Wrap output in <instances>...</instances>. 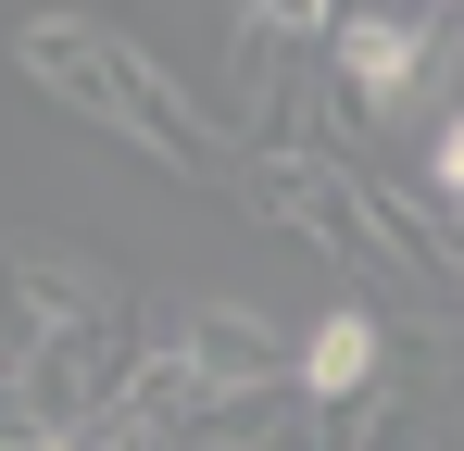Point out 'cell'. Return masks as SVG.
Masks as SVG:
<instances>
[{
  "instance_id": "1",
  "label": "cell",
  "mask_w": 464,
  "mask_h": 451,
  "mask_svg": "<svg viewBox=\"0 0 464 451\" xmlns=\"http://www.w3.org/2000/svg\"><path fill=\"white\" fill-rule=\"evenodd\" d=\"M13 63H25V88H51L63 113L113 126L126 150H151L163 176H188V188L238 176V150L201 126V101H188V88H176V75H163L126 25H88V13H25V25H13Z\"/></svg>"
},
{
  "instance_id": "2",
  "label": "cell",
  "mask_w": 464,
  "mask_h": 451,
  "mask_svg": "<svg viewBox=\"0 0 464 451\" xmlns=\"http://www.w3.org/2000/svg\"><path fill=\"white\" fill-rule=\"evenodd\" d=\"M238 188H251L264 214L289 226L302 251L352 264V276H427V264L401 251V226H389L377 176H352L339 150H238Z\"/></svg>"
},
{
  "instance_id": "3",
  "label": "cell",
  "mask_w": 464,
  "mask_h": 451,
  "mask_svg": "<svg viewBox=\"0 0 464 451\" xmlns=\"http://www.w3.org/2000/svg\"><path fill=\"white\" fill-rule=\"evenodd\" d=\"M326 63H339V101L364 126H401L427 88L464 75V13H339Z\"/></svg>"
},
{
  "instance_id": "4",
  "label": "cell",
  "mask_w": 464,
  "mask_h": 451,
  "mask_svg": "<svg viewBox=\"0 0 464 451\" xmlns=\"http://www.w3.org/2000/svg\"><path fill=\"white\" fill-rule=\"evenodd\" d=\"M151 339H163L188 376H201L214 401H264V389H289V351H302V339H276L251 301H176Z\"/></svg>"
},
{
  "instance_id": "5",
  "label": "cell",
  "mask_w": 464,
  "mask_h": 451,
  "mask_svg": "<svg viewBox=\"0 0 464 451\" xmlns=\"http://www.w3.org/2000/svg\"><path fill=\"white\" fill-rule=\"evenodd\" d=\"M0 301H13L25 351H38V339H76V326H139L126 289H113L88 251H13V264H0Z\"/></svg>"
},
{
  "instance_id": "6",
  "label": "cell",
  "mask_w": 464,
  "mask_h": 451,
  "mask_svg": "<svg viewBox=\"0 0 464 451\" xmlns=\"http://www.w3.org/2000/svg\"><path fill=\"white\" fill-rule=\"evenodd\" d=\"M377 364H389V326L364 301H339V313H314L302 351H289V389H302L314 414H364L377 401Z\"/></svg>"
},
{
  "instance_id": "7",
  "label": "cell",
  "mask_w": 464,
  "mask_h": 451,
  "mask_svg": "<svg viewBox=\"0 0 464 451\" xmlns=\"http://www.w3.org/2000/svg\"><path fill=\"white\" fill-rule=\"evenodd\" d=\"M339 451H427V414H414V401H389V389H377V401L352 414V439H339Z\"/></svg>"
},
{
  "instance_id": "8",
  "label": "cell",
  "mask_w": 464,
  "mask_h": 451,
  "mask_svg": "<svg viewBox=\"0 0 464 451\" xmlns=\"http://www.w3.org/2000/svg\"><path fill=\"white\" fill-rule=\"evenodd\" d=\"M427 201H440V214H464V101L440 113V139H427Z\"/></svg>"
},
{
  "instance_id": "9",
  "label": "cell",
  "mask_w": 464,
  "mask_h": 451,
  "mask_svg": "<svg viewBox=\"0 0 464 451\" xmlns=\"http://www.w3.org/2000/svg\"><path fill=\"white\" fill-rule=\"evenodd\" d=\"M0 451H101L88 427H0Z\"/></svg>"
}]
</instances>
